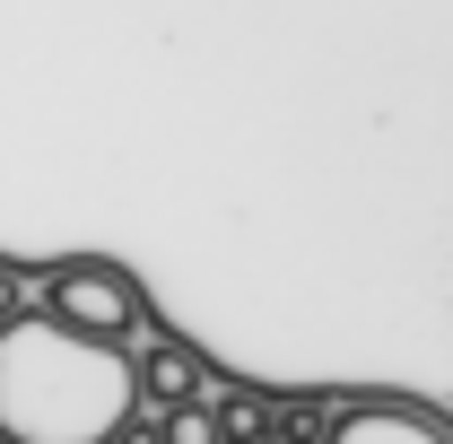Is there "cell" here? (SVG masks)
<instances>
[{
  "instance_id": "1",
  "label": "cell",
  "mask_w": 453,
  "mask_h": 444,
  "mask_svg": "<svg viewBox=\"0 0 453 444\" xmlns=\"http://www.w3.org/2000/svg\"><path fill=\"white\" fill-rule=\"evenodd\" d=\"M140 418L131 357L53 332L44 314L0 323V444H105Z\"/></svg>"
},
{
  "instance_id": "2",
  "label": "cell",
  "mask_w": 453,
  "mask_h": 444,
  "mask_svg": "<svg viewBox=\"0 0 453 444\" xmlns=\"http://www.w3.org/2000/svg\"><path fill=\"white\" fill-rule=\"evenodd\" d=\"M35 314L53 332H70V340H96V348H131V340L149 332V296L113 271V262H61L44 279V305Z\"/></svg>"
},
{
  "instance_id": "3",
  "label": "cell",
  "mask_w": 453,
  "mask_h": 444,
  "mask_svg": "<svg viewBox=\"0 0 453 444\" xmlns=\"http://www.w3.org/2000/svg\"><path fill=\"white\" fill-rule=\"evenodd\" d=\"M323 444H453L436 410H401V401H357L323 418Z\"/></svg>"
},
{
  "instance_id": "4",
  "label": "cell",
  "mask_w": 453,
  "mask_h": 444,
  "mask_svg": "<svg viewBox=\"0 0 453 444\" xmlns=\"http://www.w3.org/2000/svg\"><path fill=\"white\" fill-rule=\"evenodd\" d=\"M122 357H131V392H140L149 410H183V401L210 392V366H201L183 340H140V348H122Z\"/></svg>"
},
{
  "instance_id": "5",
  "label": "cell",
  "mask_w": 453,
  "mask_h": 444,
  "mask_svg": "<svg viewBox=\"0 0 453 444\" xmlns=\"http://www.w3.org/2000/svg\"><path fill=\"white\" fill-rule=\"evenodd\" d=\"M210 427H219V444H271V427H280V401H262V392H219V410H210Z\"/></svg>"
},
{
  "instance_id": "6",
  "label": "cell",
  "mask_w": 453,
  "mask_h": 444,
  "mask_svg": "<svg viewBox=\"0 0 453 444\" xmlns=\"http://www.w3.org/2000/svg\"><path fill=\"white\" fill-rule=\"evenodd\" d=\"M149 444H219V427H210V401H183V410H157Z\"/></svg>"
},
{
  "instance_id": "7",
  "label": "cell",
  "mask_w": 453,
  "mask_h": 444,
  "mask_svg": "<svg viewBox=\"0 0 453 444\" xmlns=\"http://www.w3.org/2000/svg\"><path fill=\"white\" fill-rule=\"evenodd\" d=\"M18 314H27V305H18V279L0 271V323H18Z\"/></svg>"
}]
</instances>
